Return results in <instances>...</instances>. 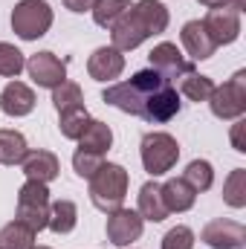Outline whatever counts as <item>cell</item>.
I'll list each match as a JSON object with an SVG mask.
<instances>
[{
  "label": "cell",
  "mask_w": 246,
  "mask_h": 249,
  "mask_svg": "<svg viewBox=\"0 0 246 249\" xmlns=\"http://www.w3.org/2000/svg\"><path fill=\"white\" fill-rule=\"evenodd\" d=\"M183 180L194 188L197 194H200V191H209L211 183H214V168H211V162H206V160H194V162H188V168L183 171Z\"/></svg>",
  "instance_id": "cell-27"
},
{
  "label": "cell",
  "mask_w": 246,
  "mask_h": 249,
  "mask_svg": "<svg viewBox=\"0 0 246 249\" xmlns=\"http://www.w3.org/2000/svg\"><path fill=\"white\" fill-rule=\"evenodd\" d=\"M127 183H130V177H127V171L122 165H116V162L102 165L90 177V200H93V206L99 212H105V214L122 209L124 194H127Z\"/></svg>",
  "instance_id": "cell-3"
},
{
  "label": "cell",
  "mask_w": 246,
  "mask_h": 249,
  "mask_svg": "<svg viewBox=\"0 0 246 249\" xmlns=\"http://www.w3.org/2000/svg\"><path fill=\"white\" fill-rule=\"evenodd\" d=\"M139 154H142L145 171H148L151 177H162V174H168V171L177 165V160H180V145H177V139H174L171 133L154 130V133H145V136H142Z\"/></svg>",
  "instance_id": "cell-4"
},
{
  "label": "cell",
  "mask_w": 246,
  "mask_h": 249,
  "mask_svg": "<svg viewBox=\"0 0 246 249\" xmlns=\"http://www.w3.org/2000/svg\"><path fill=\"white\" fill-rule=\"evenodd\" d=\"M61 3L70 12H93V6H96L99 0H61Z\"/></svg>",
  "instance_id": "cell-34"
},
{
  "label": "cell",
  "mask_w": 246,
  "mask_h": 249,
  "mask_svg": "<svg viewBox=\"0 0 246 249\" xmlns=\"http://www.w3.org/2000/svg\"><path fill=\"white\" fill-rule=\"evenodd\" d=\"M87 122H90V113H87L84 105L67 107V110L58 113V130H61V136H67V139H78L84 133Z\"/></svg>",
  "instance_id": "cell-25"
},
{
  "label": "cell",
  "mask_w": 246,
  "mask_h": 249,
  "mask_svg": "<svg viewBox=\"0 0 246 249\" xmlns=\"http://www.w3.org/2000/svg\"><path fill=\"white\" fill-rule=\"evenodd\" d=\"M110 145H113V130H110V124L102 122V119H90L87 127H84V133L78 136V148H84V151L105 154V151H110Z\"/></svg>",
  "instance_id": "cell-20"
},
{
  "label": "cell",
  "mask_w": 246,
  "mask_h": 249,
  "mask_svg": "<svg viewBox=\"0 0 246 249\" xmlns=\"http://www.w3.org/2000/svg\"><path fill=\"white\" fill-rule=\"evenodd\" d=\"M53 26V6L47 0H20L12 9V29L23 41H35L47 35Z\"/></svg>",
  "instance_id": "cell-5"
},
{
  "label": "cell",
  "mask_w": 246,
  "mask_h": 249,
  "mask_svg": "<svg viewBox=\"0 0 246 249\" xmlns=\"http://www.w3.org/2000/svg\"><path fill=\"white\" fill-rule=\"evenodd\" d=\"M162 249H194V232L188 226H174L165 232Z\"/></svg>",
  "instance_id": "cell-32"
},
{
  "label": "cell",
  "mask_w": 246,
  "mask_h": 249,
  "mask_svg": "<svg viewBox=\"0 0 246 249\" xmlns=\"http://www.w3.org/2000/svg\"><path fill=\"white\" fill-rule=\"evenodd\" d=\"M229 6H232L235 12H244V9H246V0H229Z\"/></svg>",
  "instance_id": "cell-36"
},
{
  "label": "cell",
  "mask_w": 246,
  "mask_h": 249,
  "mask_svg": "<svg viewBox=\"0 0 246 249\" xmlns=\"http://www.w3.org/2000/svg\"><path fill=\"white\" fill-rule=\"evenodd\" d=\"M139 217L142 220H151V223H162L171 212L165 209V203H162V191H159V183H145V186L139 188Z\"/></svg>",
  "instance_id": "cell-18"
},
{
  "label": "cell",
  "mask_w": 246,
  "mask_h": 249,
  "mask_svg": "<svg viewBox=\"0 0 246 249\" xmlns=\"http://www.w3.org/2000/svg\"><path fill=\"white\" fill-rule=\"evenodd\" d=\"M26 139L20 130L12 127H0V162L3 165H20L26 157Z\"/></svg>",
  "instance_id": "cell-22"
},
{
  "label": "cell",
  "mask_w": 246,
  "mask_h": 249,
  "mask_svg": "<svg viewBox=\"0 0 246 249\" xmlns=\"http://www.w3.org/2000/svg\"><path fill=\"white\" fill-rule=\"evenodd\" d=\"M32 249H50V247H32Z\"/></svg>",
  "instance_id": "cell-37"
},
{
  "label": "cell",
  "mask_w": 246,
  "mask_h": 249,
  "mask_svg": "<svg viewBox=\"0 0 246 249\" xmlns=\"http://www.w3.org/2000/svg\"><path fill=\"white\" fill-rule=\"evenodd\" d=\"M159 191H162V203H165L168 212H188L197 200V191L188 186L183 177H174V180L162 183Z\"/></svg>",
  "instance_id": "cell-19"
},
{
  "label": "cell",
  "mask_w": 246,
  "mask_h": 249,
  "mask_svg": "<svg viewBox=\"0 0 246 249\" xmlns=\"http://www.w3.org/2000/svg\"><path fill=\"white\" fill-rule=\"evenodd\" d=\"M203 6H209V9H217V6H229V0H200Z\"/></svg>",
  "instance_id": "cell-35"
},
{
  "label": "cell",
  "mask_w": 246,
  "mask_h": 249,
  "mask_svg": "<svg viewBox=\"0 0 246 249\" xmlns=\"http://www.w3.org/2000/svg\"><path fill=\"white\" fill-rule=\"evenodd\" d=\"M26 72L38 87L55 90L61 81H67V61H61L55 53H38L26 61Z\"/></svg>",
  "instance_id": "cell-11"
},
{
  "label": "cell",
  "mask_w": 246,
  "mask_h": 249,
  "mask_svg": "<svg viewBox=\"0 0 246 249\" xmlns=\"http://www.w3.org/2000/svg\"><path fill=\"white\" fill-rule=\"evenodd\" d=\"M47 217H50V188L47 183L26 180L18 191V220L26 223L32 232H41L47 229Z\"/></svg>",
  "instance_id": "cell-6"
},
{
  "label": "cell",
  "mask_w": 246,
  "mask_h": 249,
  "mask_svg": "<svg viewBox=\"0 0 246 249\" xmlns=\"http://www.w3.org/2000/svg\"><path fill=\"white\" fill-rule=\"evenodd\" d=\"M102 165H105V154L84 151V148H78V151L72 154V168H75V174H78V177H84V180H90Z\"/></svg>",
  "instance_id": "cell-30"
},
{
  "label": "cell",
  "mask_w": 246,
  "mask_h": 249,
  "mask_svg": "<svg viewBox=\"0 0 246 249\" xmlns=\"http://www.w3.org/2000/svg\"><path fill=\"white\" fill-rule=\"evenodd\" d=\"M177 113H180V93L174 90V84H165V87H159L157 93L148 96L139 119L162 124V122H168V119H174Z\"/></svg>",
  "instance_id": "cell-13"
},
{
  "label": "cell",
  "mask_w": 246,
  "mask_h": 249,
  "mask_svg": "<svg viewBox=\"0 0 246 249\" xmlns=\"http://www.w3.org/2000/svg\"><path fill=\"white\" fill-rule=\"evenodd\" d=\"M35 247V232L20 223L18 217L0 229V249H32Z\"/></svg>",
  "instance_id": "cell-24"
},
{
  "label": "cell",
  "mask_w": 246,
  "mask_h": 249,
  "mask_svg": "<svg viewBox=\"0 0 246 249\" xmlns=\"http://www.w3.org/2000/svg\"><path fill=\"white\" fill-rule=\"evenodd\" d=\"M214 81L209 78V75H203V72H197V70H188L183 78H180V93H183L188 102H209V96L214 93Z\"/></svg>",
  "instance_id": "cell-23"
},
{
  "label": "cell",
  "mask_w": 246,
  "mask_h": 249,
  "mask_svg": "<svg viewBox=\"0 0 246 249\" xmlns=\"http://www.w3.org/2000/svg\"><path fill=\"white\" fill-rule=\"evenodd\" d=\"M203 244L211 249H241L246 244V229L238 220H229V217H217L211 223L203 226Z\"/></svg>",
  "instance_id": "cell-12"
},
{
  "label": "cell",
  "mask_w": 246,
  "mask_h": 249,
  "mask_svg": "<svg viewBox=\"0 0 246 249\" xmlns=\"http://www.w3.org/2000/svg\"><path fill=\"white\" fill-rule=\"evenodd\" d=\"M23 67H26L23 53H20L15 44L0 41V75H3V78H18V72H20Z\"/></svg>",
  "instance_id": "cell-29"
},
{
  "label": "cell",
  "mask_w": 246,
  "mask_h": 249,
  "mask_svg": "<svg viewBox=\"0 0 246 249\" xmlns=\"http://www.w3.org/2000/svg\"><path fill=\"white\" fill-rule=\"evenodd\" d=\"M23 174L26 180H35V183H53L61 171V162L53 151H44V148H35V151H26L23 157Z\"/></svg>",
  "instance_id": "cell-14"
},
{
  "label": "cell",
  "mask_w": 246,
  "mask_h": 249,
  "mask_svg": "<svg viewBox=\"0 0 246 249\" xmlns=\"http://www.w3.org/2000/svg\"><path fill=\"white\" fill-rule=\"evenodd\" d=\"M244 130H246V122H238V124H232V148H235V151H241V154L246 151Z\"/></svg>",
  "instance_id": "cell-33"
},
{
  "label": "cell",
  "mask_w": 246,
  "mask_h": 249,
  "mask_svg": "<svg viewBox=\"0 0 246 249\" xmlns=\"http://www.w3.org/2000/svg\"><path fill=\"white\" fill-rule=\"evenodd\" d=\"M0 110L6 116H26L35 110V93L23 81H9L0 93Z\"/></svg>",
  "instance_id": "cell-17"
},
{
  "label": "cell",
  "mask_w": 246,
  "mask_h": 249,
  "mask_svg": "<svg viewBox=\"0 0 246 249\" xmlns=\"http://www.w3.org/2000/svg\"><path fill=\"white\" fill-rule=\"evenodd\" d=\"M180 38H183V47H185V53H188L191 61H206V58H211L214 50H217V44H214L211 35L206 32L203 20H188L183 26V32H180Z\"/></svg>",
  "instance_id": "cell-16"
},
{
  "label": "cell",
  "mask_w": 246,
  "mask_h": 249,
  "mask_svg": "<svg viewBox=\"0 0 246 249\" xmlns=\"http://www.w3.org/2000/svg\"><path fill=\"white\" fill-rule=\"evenodd\" d=\"M168 81L157 72V70H139L133 72L130 81H119V84H110L105 93H102V102L122 110V113H130V116H142V107L148 102L151 93H157L159 87H165Z\"/></svg>",
  "instance_id": "cell-2"
},
{
  "label": "cell",
  "mask_w": 246,
  "mask_h": 249,
  "mask_svg": "<svg viewBox=\"0 0 246 249\" xmlns=\"http://www.w3.org/2000/svg\"><path fill=\"white\" fill-rule=\"evenodd\" d=\"M203 26H206V32L211 35V41L217 47L220 44H235L238 35H241V12H235L232 6L209 9V15L203 18Z\"/></svg>",
  "instance_id": "cell-9"
},
{
  "label": "cell",
  "mask_w": 246,
  "mask_h": 249,
  "mask_svg": "<svg viewBox=\"0 0 246 249\" xmlns=\"http://www.w3.org/2000/svg\"><path fill=\"white\" fill-rule=\"evenodd\" d=\"M223 200L232 209H244L246 206V168H235L226 183H223Z\"/></svg>",
  "instance_id": "cell-28"
},
{
  "label": "cell",
  "mask_w": 246,
  "mask_h": 249,
  "mask_svg": "<svg viewBox=\"0 0 246 249\" xmlns=\"http://www.w3.org/2000/svg\"><path fill=\"white\" fill-rule=\"evenodd\" d=\"M168 20H171V15H168V9L159 0H139V3H133L116 20V26L110 29L113 50H119V53L136 50L142 41H148L154 35H162L168 29Z\"/></svg>",
  "instance_id": "cell-1"
},
{
  "label": "cell",
  "mask_w": 246,
  "mask_h": 249,
  "mask_svg": "<svg viewBox=\"0 0 246 249\" xmlns=\"http://www.w3.org/2000/svg\"><path fill=\"white\" fill-rule=\"evenodd\" d=\"M209 107L217 119H241L246 113V70H238L226 84L214 87Z\"/></svg>",
  "instance_id": "cell-7"
},
{
  "label": "cell",
  "mask_w": 246,
  "mask_h": 249,
  "mask_svg": "<svg viewBox=\"0 0 246 249\" xmlns=\"http://www.w3.org/2000/svg\"><path fill=\"white\" fill-rule=\"evenodd\" d=\"M130 6H133L130 0H99V3L93 6V20H96L102 29H113L116 20L122 18Z\"/></svg>",
  "instance_id": "cell-26"
},
{
  "label": "cell",
  "mask_w": 246,
  "mask_h": 249,
  "mask_svg": "<svg viewBox=\"0 0 246 249\" xmlns=\"http://www.w3.org/2000/svg\"><path fill=\"white\" fill-rule=\"evenodd\" d=\"M142 226H145V220L139 217V212H133V209H116V212L107 214L105 232H107V241L113 247H130L142 235Z\"/></svg>",
  "instance_id": "cell-10"
},
{
  "label": "cell",
  "mask_w": 246,
  "mask_h": 249,
  "mask_svg": "<svg viewBox=\"0 0 246 249\" xmlns=\"http://www.w3.org/2000/svg\"><path fill=\"white\" fill-rule=\"evenodd\" d=\"M148 61H151V70H157L168 84H174L177 78H183L188 70H194V64L188 61L183 53L177 50V44H171V41L157 44V47L151 50Z\"/></svg>",
  "instance_id": "cell-8"
},
{
  "label": "cell",
  "mask_w": 246,
  "mask_h": 249,
  "mask_svg": "<svg viewBox=\"0 0 246 249\" xmlns=\"http://www.w3.org/2000/svg\"><path fill=\"white\" fill-rule=\"evenodd\" d=\"M122 70H124V55L113 47H99L87 61V72H90L93 81H113V78L122 75Z\"/></svg>",
  "instance_id": "cell-15"
},
{
  "label": "cell",
  "mask_w": 246,
  "mask_h": 249,
  "mask_svg": "<svg viewBox=\"0 0 246 249\" xmlns=\"http://www.w3.org/2000/svg\"><path fill=\"white\" fill-rule=\"evenodd\" d=\"M78 223V209L72 200H55L50 203V217H47V229H53L55 235L72 232Z\"/></svg>",
  "instance_id": "cell-21"
},
{
  "label": "cell",
  "mask_w": 246,
  "mask_h": 249,
  "mask_svg": "<svg viewBox=\"0 0 246 249\" xmlns=\"http://www.w3.org/2000/svg\"><path fill=\"white\" fill-rule=\"evenodd\" d=\"M53 105L55 110L61 113L67 107H75V105H84V96H81V87L75 81H61L55 90H53Z\"/></svg>",
  "instance_id": "cell-31"
}]
</instances>
